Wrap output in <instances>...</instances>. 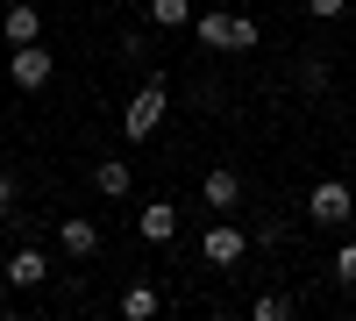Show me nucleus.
Here are the masks:
<instances>
[{"instance_id": "nucleus-1", "label": "nucleus", "mask_w": 356, "mask_h": 321, "mask_svg": "<svg viewBox=\"0 0 356 321\" xmlns=\"http://www.w3.org/2000/svg\"><path fill=\"white\" fill-rule=\"evenodd\" d=\"M171 114V79L164 72H150L136 86V100L122 107V129H129V143H143V136H157V122Z\"/></svg>"}, {"instance_id": "nucleus-2", "label": "nucleus", "mask_w": 356, "mask_h": 321, "mask_svg": "<svg viewBox=\"0 0 356 321\" xmlns=\"http://www.w3.org/2000/svg\"><path fill=\"white\" fill-rule=\"evenodd\" d=\"M193 36L207 50H257V22L250 15H193Z\"/></svg>"}, {"instance_id": "nucleus-3", "label": "nucleus", "mask_w": 356, "mask_h": 321, "mask_svg": "<svg viewBox=\"0 0 356 321\" xmlns=\"http://www.w3.org/2000/svg\"><path fill=\"white\" fill-rule=\"evenodd\" d=\"M8 79L22 86V93H43V86L57 79V57H50V43L36 36V43H15V57H8Z\"/></svg>"}, {"instance_id": "nucleus-4", "label": "nucleus", "mask_w": 356, "mask_h": 321, "mask_svg": "<svg viewBox=\"0 0 356 321\" xmlns=\"http://www.w3.org/2000/svg\"><path fill=\"white\" fill-rule=\"evenodd\" d=\"M356 214V193L342 186V179H321L314 193H307V221H321V228H342Z\"/></svg>"}, {"instance_id": "nucleus-5", "label": "nucleus", "mask_w": 356, "mask_h": 321, "mask_svg": "<svg viewBox=\"0 0 356 321\" xmlns=\"http://www.w3.org/2000/svg\"><path fill=\"white\" fill-rule=\"evenodd\" d=\"M200 257H207V265H221V272H235V265L250 257V236H243L235 221H214V228L200 236Z\"/></svg>"}, {"instance_id": "nucleus-6", "label": "nucleus", "mask_w": 356, "mask_h": 321, "mask_svg": "<svg viewBox=\"0 0 356 321\" xmlns=\"http://www.w3.org/2000/svg\"><path fill=\"white\" fill-rule=\"evenodd\" d=\"M57 250H65L72 265H86V257H100V228L86 214H57Z\"/></svg>"}, {"instance_id": "nucleus-7", "label": "nucleus", "mask_w": 356, "mask_h": 321, "mask_svg": "<svg viewBox=\"0 0 356 321\" xmlns=\"http://www.w3.org/2000/svg\"><path fill=\"white\" fill-rule=\"evenodd\" d=\"M200 200H207L214 214H235V208H243V179H235L228 164H214V171L200 179Z\"/></svg>"}, {"instance_id": "nucleus-8", "label": "nucleus", "mask_w": 356, "mask_h": 321, "mask_svg": "<svg viewBox=\"0 0 356 321\" xmlns=\"http://www.w3.org/2000/svg\"><path fill=\"white\" fill-rule=\"evenodd\" d=\"M136 236L143 243H171L178 236V208H171V200H143V208H136Z\"/></svg>"}, {"instance_id": "nucleus-9", "label": "nucleus", "mask_w": 356, "mask_h": 321, "mask_svg": "<svg viewBox=\"0 0 356 321\" xmlns=\"http://www.w3.org/2000/svg\"><path fill=\"white\" fill-rule=\"evenodd\" d=\"M50 279V257L36 250V243H22L15 257H8V285H22V293H29V285H43Z\"/></svg>"}, {"instance_id": "nucleus-10", "label": "nucleus", "mask_w": 356, "mask_h": 321, "mask_svg": "<svg viewBox=\"0 0 356 321\" xmlns=\"http://www.w3.org/2000/svg\"><path fill=\"white\" fill-rule=\"evenodd\" d=\"M93 186H100L107 200H129V193H136V171H129V157H100V164H93Z\"/></svg>"}, {"instance_id": "nucleus-11", "label": "nucleus", "mask_w": 356, "mask_h": 321, "mask_svg": "<svg viewBox=\"0 0 356 321\" xmlns=\"http://www.w3.org/2000/svg\"><path fill=\"white\" fill-rule=\"evenodd\" d=\"M0 36H8V43H36V36H43V15L29 8V0H15V8L0 15Z\"/></svg>"}, {"instance_id": "nucleus-12", "label": "nucleus", "mask_w": 356, "mask_h": 321, "mask_svg": "<svg viewBox=\"0 0 356 321\" xmlns=\"http://www.w3.org/2000/svg\"><path fill=\"white\" fill-rule=\"evenodd\" d=\"M157 314H164L157 285H129V293H122V321H157Z\"/></svg>"}, {"instance_id": "nucleus-13", "label": "nucleus", "mask_w": 356, "mask_h": 321, "mask_svg": "<svg viewBox=\"0 0 356 321\" xmlns=\"http://www.w3.org/2000/svg\"><path fill=\"white\" fill-rule=\"evenodd\" d=\"M150 22L178 36V29H193V0H150Z\"/></svg>"}, {"instance_id": "nucleus-14", "label": "nucleus", "mask_w": 356, "mask_h": 321, "mask_svg": "<svg viewBox=\"0 0 356 321\" xmlns=\"http://www.w3.org/2000/svg\"><path fill=\"white\" fill-rule=\"evenodd\" d=\"M250 314H257V321H285V314H292V293H257Z\"/></svg>"}, {"instance_id": "nucleus-15", "label": "nucleus", "mask_w": 356, "mask_h": 321, "mask_svg": "<svg viewBox=\"0 0 356 321\" xmlns=\"http://www.w3.org/2000/svg\"><path fill=\"white\" fill-rule=\"evenodd\" d=\"M328 272H335V285H356V243L335 250V265H328Z\"/></svg>"}, {"instance_id": "nucleus-16", "label": "nucleus", "mask_w": 356, "mask_h": 321, "mask_svg": "<svg viewBox=\"0 0 356 321\" xmlns=\"http://www.w3.org/2000/svg\"><path fill=\"white\" fill-rule=\"evenodd\" d=\"M250 243H257V250H278V243H285V221H257Z\"/></svg>"}, {"instance_id": "nucleus-17", "label": "nucleus", "mask_w": 356, "mask_h": 321, "mask_svg": "<svg viewBox=\"0 0 356 321\" xmlns=\"http://www.w3.org/2000/svg\"><path fill=\"white\" fill-rule=\"evenodd\" d=\"M321 86H328V65H321V57H307V65H300V93H321Z\"/></svg>"}, {"instance_id": "nucleus-18", "label": "nucleus", "mask_w": 356, "mask_h": 321, "mask_svg": "<svg viewBox=\"0 0 356 321\" xmlns=\"http://www.w3.org/2000/svg\"><path fill=\"white\" fill-rule=\"evenodd\" d=\"M307 15H314V22H342L349 0H307Z\"/></svg>"}, {"instance_id": "nucleus-19", "label": "nucleus", "mask_w": 356, "mask_h": 321, "mask_svg": "<svg viewBox=\"0 0 356 321\" xmlns=\"http://www.w3.org/2000/svg\"><path fill=\"white\" fill-rule=\"evenodd\" d=\"M143 50H150V43H143V36H136V29H129V36H122V43H114V57H122V65H143Z\"/></svg>"}, {"instance_id": "nucleus-20", "label": "nucleus", "mask_w": 356, "mask_h": 321, "mask_svg": "<svg viewBox=\"0 0 356 321\" xmlns=\"http://www.w3.org/2000/svg\"><path fill=\"white\" fill-rule=\"evenodd\" d=\"M15 200H22V186L8 179V171H0V221H15Z\"/></svg>"}, {"instance_id": "nucleus-21", "label": "nucleus", "mask_w": 356, "mask_h": 321, "mask_svg": "<svg viewBox=\"0 0 356 321\" xmlns=\"http://www.w3.org/2000/svg\"><path fill=\"white\" fill-rule=\"evenodd\" d=\"M0 293H8V265H0Z\"/></svg>"}, {"instance_id": "nucleus-22", "label": "nucleus", "mask_w": 356, "mask_h": 321, "mask_svg": "<svg viewBox=\"0 0 356 321\" xmlns=\"http://www.w3.org/2000/svg\"><path fill=\"white\" fill-rule=\"evenodd\" d=\"M349 100H356V79H349Z\"/></svg>"}]
</instances>
